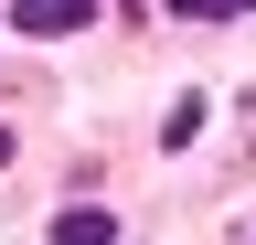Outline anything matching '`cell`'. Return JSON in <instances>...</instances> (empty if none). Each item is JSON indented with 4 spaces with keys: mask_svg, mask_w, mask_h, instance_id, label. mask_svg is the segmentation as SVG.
Segmentation results:
<instances>
[{
    "mask_svg": "<svg viewBox=\"0 0 256 245\" xmlns=\"http://www.w3.org/2000/svg\"><path fill=\"white\" fill-rule=\"evenodd\" d=\"M54 245H118V213L107 203H64L54 213Z\"/></svg>",
    "mask_w": 256,
    "mask_h": 245,
    "instance_id": "cell-2",
    "label": "cell"
},
{
    "mask_svg": "<svg viewBox=\"0 0 256 245\" xmlns=\"http://www.w3.org/2000/svg\"><path fill=\"white\" fill-rule=\"evenodd\" d=\"M11 32H96V0H11Z\"/></svg>",
    "mask_w": 256,
    "mask_h": 245,
    "instance_id": "cell-1",
    "label": "cell"
},
{
    "mask_svg": "<svg viewBox=\"0 0 256 245\" xmlns=\"http://www.w3.org/2000/svg\"><path fill=\"white\" fill-rule=\"evenodd\" d=\"M256 0H171V21H246Z\"/></svg>",
    "mask_w": 256,
    "mask_h": 245,
    "instance_id": "cell-3",
    "label": "cell"
}]
</instances>
